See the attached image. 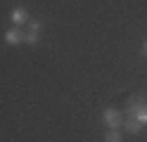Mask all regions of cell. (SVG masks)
I'll use <instances>...</instances> for the list:
<instances>
[{
	"instance_id": "8",
	"label": "cell",
	"mask_w": 147,
	"mask_h": 142,
	"mask_svg": "<svg viewBox=\"0 0 147 142\" xmlns=\"http://www.w3.org/2000/svg\"><path fill=\"white\" fill-rule=\"evenodd\" d=\"M135 118H138V121H140V123H142V126H147V104H145V107H142L140 111H138V114H135Z\"/></svg>"
},
{
	"instance_id": "2",
	"label": "cell",
	"mask_w": 147,
	"mask_h": 142,
	"mask_svg": "<svg viewBox=\"0 0 147 142\" xmlns=\"http://www.w3.org/2000/svg\"><path fill=\"white\" fill-rule=\"evenodd\" d=\"M145 104H147V100H145V95H142V92L131 95V97L126 100V116H135V114L140 111Z\"/></svg>"
},
{
	"instance_id": "6",
	"label": "cell",
	"mask_w": 147,
	"mask_h": 142,
	"mask_svg": "<svg viewBox=\"0 0 147 142\" xmlns=\"http://www.w3.org/2000/svg\"><path fill=\"white\" fill-rule=\"evenodd\" d=\"M121 128H126L128 133H131V135H140L145 126H142V123L138 121L135 116H126V118H123V126H121Z\"/></svg>"
},
{
	"instance_id": "7",
	"label": "cell",
	"mask_w": 147,
	"mask_h": 142,
	"mask_svg": "<svg viewBox=\"0 0 147 142\" xmlns=\"http://www.w3.org/2000/svg\"><path fill=\"white\" fill-rule=\"evenodd\" d=\"M105 142H121V130L107 128V133H105Z\"/></svg>"
},
{
	"instance_id": "9",
	"label": "cell",
	"mask_w": 147,
	"mask_h": 142,
	"mask_svg": "<svg viewBox=\"0 0 147 142\" xmlns=\"http://www.w3.org/2000/svg\"><path fill=\"white\" fill-rule=\"evenodd\" d=\"M142 55L147 57V40H145V45H142Z\"/></svg>"
},
{
	"instance_id": "1",
	"label": "cell",
	"mask_w": 147,
	"mask_h": 142,
	"mask_svg": "<svg viewBox=\"0 0 147 142\" xmlns=\"http://www.w3.org/2000/svg\"><path fill=\"white\" fill-rule=\"evenodd\" d=\"M102 123L107 128H112V130H119L123 126V116H121V111L114 109V107H105L102 109Z\"/></svg>"
},
{
	"instance_id": "3",
	"label": "cell",
	"mask_w": 147,
	"mask_h": 142,
	"mask_svg": "<svg viewBox=\"0 0 147 142\" xmlns=\"http://www.w3.org/2000/svg\"><path fill=\"white\" fill-rule=\"evenodd\" d=\"M40 31H43V24L36 19V22H29V33H24V43L26 45H38L40 43Z\"/></svg>"
},
{
	"instance_id": "4",
	"label": "cell",
	"mask_w": 147,
	"mask_h": 142,
	"mask_svg": "<svg viewBox=\"0 0 147 142\" xmlns=\"http://www.w3.org/2000/svg\"><path fill=\"white\" fill-rule=\"evenodd\" d=\"M10 19H12V24H14V26H22V24L29 22V9L22 7V5H17V7L10 9Z\"/></svg>"
},
{
	"instance_id": "5",
	"label": "cell",
	"mask_w": 147,
	"mask_h": 142,
	"mask_svg": "<svg viewBox=\"0 0 147 142\" xmlns=\"http://www.w3.org/2000/svg\"><path fill=\"white\" fill-rule=\"evenodd\" d=\"M5 43H7V45H19V43H24V31H22L19 26L7 28V31H5Z\"/></svg>"
}]
</instances>
